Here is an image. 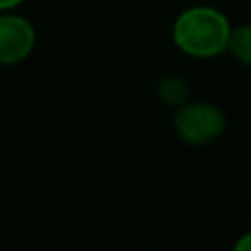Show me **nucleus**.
I'll list each match as a JSON object with an SVG mask.
<instances>
[{
  "mask_svg": "<svg viewBox=\"0 0 251 251\" xmlns=\"http://www.w3.org/2000/svg\"><path fill=\"white\" fill-rule=\"evenodd\" d=\"M229 47L240 62L251 66V26H240L229 33Z\"/></svg>",
  "mask_w": 251,
  "mask_h": 251,
  "instance_id": "obj_4",
  "label": "nucleus"
},
{
  "mask_svg": "<svg viewBox=\"0 0 251 251\" xmlns=\"http://www.w3.org/2000/svg\"><path fill=\"white\" fill-rule=\"evenodd\" d=\"M187 97V86L178 77H170L161 84V100L172 106H178Z\"/></svg>",
  "mask_w": 251,
  "mask_h": 251,
  "instance_id": "obj_5",
  "label": "nucleus"
},
{
  "mask_svg": "<svg viewBox=\"0 0 251 251\" xmlns=\"http://www.w3.org/2000/svg\"><path fill=\"white\" fill-rule=\"evenodd\" d=\"M35 35L26 20L16 16L0 18V64H13L29 55Z\"/></svg>",
  "mask_w": 251,
  "mask_h": 251,
  "instance_id": "obj_3",
  "label": "nucleus"
},
{
  "mask_svg": "<svg viewBox=\"0 0 251 251\" xmlns=\"http://www.w3.org/2000/svg\"><path fill=\"white\" fill-rule=\"evenodd\" d=\"M20 0H0V9H9V7H13V4H18Z\"/></svg>",
  "mask_w": 251,
  "mask_h": 251,
  "instance_id": "obj_7",
  "label": "nucleus"
},
{
  "mask_svg": "<svg viewBox=\"0 0 251 251\" xmlns=\"http://www.w3.org/2000/svg\"><path fill=\"white\" fill-rule=\"evenodd\" d=\"M176 132L190 143H207L223 132L225 117L218 108L207 104L185 106L176 115Z\"/></svg>",
  "mask_w": 251,
  "mask_h": 251,
  "instance_id": "obj_2",
  "label": "nucleus"
},
{
  "mask_svg": "<svg viewBox=\"0 0 251 251\" xmlns=\"http://www.w3.org/2000/svg\"><path fill=\"white\" fill-rule=\"evenodd\" d=\"M236 249H240V251H251V234L245 236L240 243H236Z\"/></svg>",
  "mask_w": 251,
  "mask_h": 251,
  "instance_id": "obj_6",
  "label": "nucleus"
},
{
  "mask_svg": "<svg viewBox=\"0 0 251 251\" xmlns=\"http://www.w3.org/2000/svg\"><path fill=\"white\" fill-rule=\"evenodd\" d=\"M229 33L225 16L207 7L185 11L174 26V40L178 49L196 57H209L223 51L229 44Z\"/></svg>",
  "mask_w": 251,
  "mask_h": 251,
  "instance_id": "obj_1",
  "label": "nucleus"
}]
</instances>
